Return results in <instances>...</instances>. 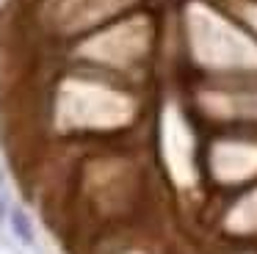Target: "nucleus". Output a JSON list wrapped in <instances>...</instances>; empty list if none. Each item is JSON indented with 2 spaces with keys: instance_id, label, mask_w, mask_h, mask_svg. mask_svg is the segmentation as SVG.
I'll list each match as a JSON object with an SVG mask.
<instances>
[{
  "instance_id": "nucleus-1",
  "label": "nucleus",
  "mask_w": 257,
  "mask_h": 254,
  "mask_svg": "<svg viewBox=\"0 0 257 254\" xmlns=\"http://www.w3.org/2000/svg\"><path fill=\"white\" fill-rule=\"evenodd\" d=\"M9 226H12L14 237H17L23 246H34L36 243V229H34V221H31L28 210L23 207H9Z\"/></svg>"
},
{
  "instance_id": "nucleus-2",
  "label": "nucleus",
  "mask_w": 257,
  "mask_h": 254,
  "mask_svg": "<svg viewBox=\"0 0 257 254\" xmlns=\"http://www.w3.org/2000/svg\"><path fill=\"white\" fill-rule=\"evenodd\" d=\"M6 215H9V199L6 193H0V221H6Z\"/></svg>"
},
{
  "instance_id": "nucleus-3",
  "label": "nucleus",
  "mask_w": 257,
  "mask_h": 254,
  "mask_svg": "<svg viewBox=\"0 0 257 254\" xmlns=\"http://www.w3.org/2000/svg\"><path fill=\"white\" fill-rule=\"evenodd\" d=\"M0 193H6V171L0 166Z\"/></svg>"
}]
</instances>
